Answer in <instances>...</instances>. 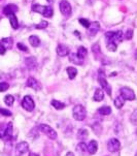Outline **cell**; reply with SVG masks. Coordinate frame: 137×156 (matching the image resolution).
I'll return each mask as SVG.
<instances>
[{
  "instance_id": "obj_36",
  "label": "cell",
  "mask_w": 137,
  "mask_h": 156,
  "mask_svg": "<svg viewBox=\"0 0 137 156\" xmlns=\"http://www.w3.org/2000/svg\"><path fill=\"white\" fill-rule=\"evenodd\" d=\"M9 88V85L5 82H1L0 83V92H4L6 91L7 89Z\"/></svg>"
},
{
  "instance_id": "obj_39",
  "label": "cell",
  "mask_w": 137,
  "mask_h": 156,
  "mask_svg": "<svg viewBox=\"0 0 137 156\" xmlns=\"http://www.w3.org/2000/svg\"><path fill=\"white\" fill-rule=\"evenodd\" d=\"M126 39H131L133 37V30L132 29H128L126 32V35H125Z\"/></svg>"
},
{
  "instance_id": "obj_23",
  "label": "cell",
  "mask_w": 137,
  "mask_h": 156,
  "mask_svg": "<svg viewBox=\"0 0 137 156\" xmlns=\"http://www.w3.org/2000/svg\"><path fill=\"white\" fill-rule=\"evenodd\" d=\"M29 42L32 47L36 48L40 45V39H39L38 36H36V35H31V36L29 37Z\"/></svg>"
},
{
  "instance_id": "obj_43",
  "label": "cell",
  "mask_w": 137,
  "mask_h": 156,
  "mask_svg": "<svg viewBox=\"0 0 137 156\" xmlns=\"http://www.w3.org/2000/svg\"><path fill=\"white\" fill-rule=\"evenodd\" d=\"M46 1H48L49 4H52V3H53V2L55 1V0H46Z\"/></svg>"
},
{
  "instance_id": "obj_8",
  "label": "cell",
  "mask_w": 137,
  "mask_h": 156,
  "mask_svg": "<svg viewBox=\"0 0 137 156\" xmlns=\"http://www.w3.org/2000/svg\"><path fill=\"white\" fill-rule=\"evenodd\" d=\"M121 95L124 97L125 100H135L136 96H135V93H134L133 90L129 87H122L121 88Z\"/></svg>"
},
{
  "instance_id": "obj_3",
  "label": "cell",
  "mask_w": 137,
  "mask_h": 156,
  "mask_svg": "<svg viewBox=\"0 0 137 156\" xmlns=\"http://www.w3.org/2000/svg\"><path fill=\"white\" fill-rule=\"evenodd\" d=\"M105 38L107 42H114L118 45L123 39V32L122 31H108L105 33Z\"/></svg>"
},
{
  "instance_id": "obj_26",
  "label": "cell",
  "mask_w": 137,
  "mask_h": 156,
  "mask_svg": "<svg viewBox=\"0 0 137 156\" xmlns=\"http://www.w3.org/2000/svg\"><path fill=\"white\" fill-rule=\"evenodd\" d=\"M52 105L55 108L56 110H63L64 108H65V105L63 104V102L59 101V100H56V99H53L52 100Z\"/></svg>"
},
{
  "instance_id": "obj_41",
  "label": "cell",
  "mask_w": 137,
  "mask_h": 156,
  "mask_svg": "<svg viewBox=\"0 0 137 156\" xmlns=\"http://www.w3.org/2000/svg\"><path fill=\"white\" fill-rule=\"evenodd\" d=\"M65 156H74V154L72 152H67Z\"/></svg>"
},
{
  "instance_id": "obj_32",
  "label": "cell",
  "mask_w": 137,
  "mask_h": 156,
  "mask_svg": "<svg viewBox=\"0 0 137 156\" xmlns=\"http://www.w3.org/2000/svg\"><path fill=\"white\" fill-rule=\"evenodd\" d=\"M130 121H131L132 124L137 125V110H135L133 113H132V115L130 117Z\"/></svg>"
},
{
  "instance_id": "obj_11",
  "label": "cell",
  "mask_w": 137,
  "mask_h": 156,
  "mask_svg": "<svg viewBox=\"0 0 137 156\" xmlns=\"http://www.w3.org/2000/svg\"><path fill=\"white\" fill-rule=\"evenodd\" d=\"M12 135V123L9 122L7 123L6 127L3 129V131L0 132V138L1 139H5V140H9Z\"/></svg>"
},
{
  "instance_id": "obj_27",
  "label": "cell",
  "mask_w": 137,
  "mask_h": 156,
  "mask_svg": "<svg viewBox=\"0 0 137 156\" xmlns=\"http://www.w3.org/2000/svg\"><path fill=\"white\" fill-rule=\"evenodd\" d=\"M98 113H99V114H101V115L106 116V115H109L111 113V109L108 107V105H105V107H101L100 109L98 110Z\"/></svg>"
},
{
  "instance_id": "obj_6",
  "label": "cell",
  "mask_w": 137,
  "mask_h": 156,
  "mask_svg": "<svg viewBox=\"0 0 137 156\" xmlns=\"http://www.w3.org/2000/svg\"><path fill=\"white\" fill-rule=\"evenodd\" d=\"M99 77H98V82H99V84L101 85V87H102V89L104 90L106 93H107V95L108 96H111V87H110V85L108 84L107 81H106V79H105V77H104L103 75H102V70L100 69L99 70Z\"/></svg>"
},
{
  "instance_id": "obj_12",
  "label": "cell",
  "mask_w": 137,
  "mask_h": 156,
  "mask_svg": "<svg viewBox=\"0 0 137 156\" xmlns=\"http://www.w3.org/2000/svg\"><path fill=\"white\" fill-rule=\"evenodd\" d=\"M26 86L32 88V89L36 90V91H38V90L40 89V85H39L38 81H36V80L34 79V78H29V79L27 80Z\"/></svg>"
},
{
  "instance_id": "obj_4",
  "label": "cell",
  "mask_w": 137,
  "mask_h": 156,
  "mask_svg": "<svg viewBox=\"0 0 137 156\" xmlns=\"http://www.w3.org/2000/svg\"><path fill=\"white\" fill-rule=\"evenodd\" d=\"M38 129L40 130L42 133H44L46 137H49L51 140H56L57 138H58V134H57V132L55 131L53 128H52L48 124H40L38 126Z\"/></svg>"
},
{
  "instance_id": "obj_25",
  "label": "cell",
  "mask_w": 137,
  "mask_h": 156,
  "mask_svg": "<svg viewBox=\"0 0 137 156\" xmlns=\"http://www.w3.org/2000/svg\"><path fill=\"white\" fill-rule=\"evenodd\" d=\"M67 74H68V77L70 80H73L74 78L76 77V75H78V69L75 68V67H68V68L66 69Z\"/></svg>"
},
{
  "instance_id": "obj_31",
  "label": "cell",
  "mask_w": 137,
  "mask_h": 156,
  "mask_svg": "<svg viewBox=\"0 0 137 156\" xmlns=\"http://www.w3.org/2000/svg\"><path fill=\"white\" fill-rule=\"evenodd\" d=\"M92 50H93V53L94 55L97 57L98 55L101 54V51H100V46H99V44H95L93 45V47H92Z\"/></svg>"
},
{
  "instance_id": "obj_14",
  "label": "cell",
  "mask_w": 137,
  "mask_h": 156,
  "mask_svg": "<svg viewBox=\"0 0 137 156\" xmlns=\"http://www.w3.org/2000/svg\"><path fill=\"white\" fill-rule=\"evenodd\" d=\"M17 12H18V6L14 5V4H8L3 8V14L6 15L7 17L11 14H16Z\"/></svg>"
},
{
  "instance_id": "obj_2",
  "label": "cell",
  "mask_w": 137,
  "mask_h": 156,
  "mask_svg": "<svg viewBox=\"0 0 137 156\" xmlns=\"http://www.w3.org/2000/svg\"><path fill=\"white\" fill-rule=\"evenodd\" d=\"M72 115L76 121H83L87 117V110L84 105H76L72 110Z\"/></svg>"
},
{
  "instance_id": "obj_1",
  "label": "cell",
  "mask_w": 137,
  "mask_h": 156,
  "mask_svg": "<svg viewBox=\"0 0 137 156\" xmlns=\"http://www.w3.org/2000/svg\"><path fill=\"white\" fill-rule=\"evenodd\" d=\"M31 9L32 12L41 14L42 16L46 18H52L54 15V11L51 6H44V5H40V4H33Z\"/></svg>"
},
{
  "instance_id": "obj_34",
  "label": "cell",
  "mask_w": 137,
  "mask_h": 156,
  "mask_svg": "<svg viewBox=\"0 0 137 156\" xmlns=\"http://www.w3.org/2000/svg\"><path fill=\"white\" fill-rule=\"evenodd\" d=\"M49 26V23L46 21H41L39 24H37L36 26H35V28L36 29H44V28H46V27Z\"/></svg>"
},
{
  "instance_id": "obj_29",
  "label": "cell",
  "mask_w": 137,
  "mask_h": 156,
  "mask_svg": "<svg viewBox=\"0 0 137 156\" xmlns=\"http://www.w3.org/2000/svg\"><path fill=\"white\" fill-rule=\"evenodd\" d=\"M88 135H89V132H88V130L87 129H79L78 130V137L81 140H84V139H87L88 138Z\"/></svg>"
},
{
  "instance_id": "obj_40",
  "label": "cell",
  "mask_w": 137,
  "mask_h": 156,
  "mask_svg": "<svg viewBox=\"0 0 137 156\" xmlns=\"http://www.w3.org/2000/svg\"><path fill=\"white\" fill-rule=\"evenodd\" d=\"M5 52H6V50L4 49L1 45H0V55H4V54H5Z\"/></svg>"
},
{
  "instance_id": "obj_18",
  "label": "cell",
  "mask_w": 137,
  "mask_h": 156,
  "mask_svg": "<svg viewBox=\"0 0 137 156\" xmlns=\"http://www.w3.org/2000/svg\"><path fill=\"white\" fill-rule=\"evenodd\" d=\"M25 63L28 66V68L30 69H33L37 66V61L35 59V57H28L25 61Z\"/></svg>"
},
{
  "instance_id": "obj_15",
  "label": "cell",
  "mask_w": 137,
  "mask_h": 156,
  "mask_svg": "<svg viewBox=\"0 0 137 156\" xmlns=\"http://www.w3.org/2000/svg\"><path fill=\"white\" fill-rule=\"evenodd\" d=\"M69 61H70L71 63L76 64V65L84 64V60L81 59V58L78 56V54H74V53H72V54L69 55Z\"/></svg>"
},
{
  "instance_id": "obj_17",
  "label": "cell",
  "mask_w": 137,
  "mask_h": 156,
  "mask_svg": "<svg viewBox=\"0 0 137 156\" xmlns=\"http://www.w3.org/2000/svg\"><path fill=\"white\" fill-rule=\"evenodd\" d=\"M97 150H98V143L96 141L92 140L88 145V152L90 154H95Z\"/></svg>"
},
{
  "instance_id": "obj_30",
  "label": "cell",
  "mask_w": 137,
  "mask_h": 156,
  "mask_svg": "<svg viewBox=\"0 0 137 156\" xmlns=\"http://www.w3.org/2000/svg\"><path fill=\"white\" fill-rule=\"evenodd\" d=\"M116 48H118V45L114 44V42H107V44H106V49L110 52H116Z\"/></svg>"
},
{
  "instance_id": "obj_20",
  "label": "cell",
  "mask_w": 137,
  "mask_h": 156,
  "mask_svg": "<svg viewBox=\"0 0 137 156\" xmlns=\"http://www.w3.org/2000/svg\"><path fill=\"white\" fill-rule=\"evenodd\" d=\"M104 97V92L103 90L100 89V88H97L95 90V93H94V100L95 101H102V99H103Z\"/></svg>"
},
{
  "instance_id": "obj_37",
  "label": "cell",
  "mask_w": 137,
  "mask_h": 156,
  "mask_svg": "<svg viewBox=\"0 0 137 156\" xmlns=\"http://www.w3.org/2000/svg\"><path fill=\"white\" fill-rule=\"evenodd\" d=\"M0 114L2 116H6V117H9V116H11V112L6 109H2V108H0Z\"/></svg>"
},
{
  "instance_id": "obj_5",
  "label": "cell",
  "mask_w": 137,
  "mask_h": 156,
  "mask_svg": "<svg viewBox=\"0 0 137 156\" xmlns=\"http://www.w3.org/2000/svg\"><path fill=\"white\" fill-rule=\"evenodd\" d=\"M59 7H60V12L61 14L63 15L64 17L68 18L70 17L71 12H72V8H71V5L67 0H62L59 4Z\"/></svg>"
},
{
  "instance_id": "obj_19",
  "label": "cell",
  "mask_w": 137,
  "mask_h": 156,
  "mask_svg": "<svg viewBox=\"0 0 137 156\" xmlns=\"http://www.w3.org/2000/svg\"><path fill=\"white\" fill-rule=\"evenodd\" d=\"M0 45L4 48L5 50L11 49L12 47V39L11 37H6V38H2L1 41H0Z\"/></svg>"
},
{
  "instance_id": "obj_38",
  "label": "cell",
  "mask_w": 137,
  "mask_h": 156,
  "mask_svg": "<svg viewBox=\"0 0 137 156\" xmlns=\"http://www.w3.org/2000/svg\"><path fill=\"white\" fill-rule=\"evenodd\" d=\"M17 47H18V49L21 50V51H23V52H28V48L25 46L24 44H22V42H19V44L17 45Z\"/></svg>"
},
{
  "instance_id": "obj_28",
  "label": "cell",
  "mask_w": 137,
  "mask_h": 156,
  "mask_svg": "<svg viewBox=\"0 0 137 156\" xmlns=\"http://www.w3.org/2000/svg\"><path fill=\"white\" fill-rule=\"evenodd\" d=\"M4 102H5L6 105L11 107V105H14V97L12 96V95H6V96L4 97Z\"/></svg>"
},
{
  "instance_id": "obj_13",
  "label": "cell",
  "mask_w": 137,
  "mask_h": 156,
  "mask_svg": "<svg viewBox=\"0 0 137 156\" xmlns=\"http://www.w3.org/2000/svg\"><path fill=\"white\" fill-rule=\"evenodd\" d=\"M56 51H57V54H58L60 57H65L67 55H69V49L65 45H59V46L57 47Z\"/></svg>"
},
{
  "instance_id": "obj_24",
  "label": "cell",
  "mask_w": 137,
  "mask_h": 156,
  "mask_svg": "<svg viewBox=\"0 0 137 156\" xmlns=\"http://www.w3.org/2000/svg\"><path fill=\"white\" fill-rule=\"evenodd\" d=\"M78 56L81 58V59H83L84 60V58L87 57V55H88V50L86 49L84 47H79L78 49Z\"/></svg>"
},
{
  "instance_id": "obj_21",
  "label": "cell",
  "mask_w": 137,
  "mask_h": 156,
  "mask_svg": "<svg viewBox=\"0 0 137 156\" xmlns=\"http://www.w3.org/2000/svg\"><path fill=\"white\" fill-rule=\"evenodd\" d=\"M8 18H9V22H11V25L12 28L18 29L19 28V22H18V19H17L16 15L11 14V15H9Z\"/></svg>"
},
{
  "instance_id": "obj_35",
  "label": "cell",
  "mask_w": 137,
  "mask_h": 156,
  "mask_svg": "<svg viewBox=\"0 0 137 156\" xmlns=\"http://www.w3.org/2000/svg\"><path fill=\"white\" fill-rule=\"evenodd\" d=\"M78 22L79 23H81V25H83V26L84 27V28H89V26H90V21L89 20H87V19H83V18H81V19H79L78 20Z\"/></svg>"
},
{
  "instance_id": "obj_7",
  "label": "cell",
  "mask_w": 137,
  "mask_h": 156,
  "mask_svg": "<svg viewBox=\"0 0 137 156\" xmlns=\"http://www.w3.org/2000/svg\"><path fill=\"white\" fill-rule=\"evenodd\" d=\"M22 107L24 110H26L27 112H32L35 108V104H34V100L32 99V97L30 95H26L24 96L23 100H22Z\"/></svg>"
},
{
  "instance_id": "obj_16",
  "label": "cell",
  "mask_w": 137,
  "mask_h": 156,
  "mask_svg": "<svg viewBox=\"0 0 137 156\" xmlns=\"http://www.w3.org/2000/svg\"><path fill=\"white\" fill-rule=\"evenodd\" d=\"M88 29L90 30V35L93 36V35H95L97 32L99 31V29H100V24H99V22H93V23L90 24Z\"/></svg>"
},
{
  "instance_id": "obj_22",
  "label": "cell",
  "mask_w": 137,
  "mask_h": 156,
  "mask_svg": "<svg viewBox=\"0 0 137 156\" xmlns=\"http://www.w3.org/2000/svg\"><path fill=\"white\" fill-rule=\"evenodd\" d=\"M125 101L126 100L124 99V97L122 95H119V96H118L114 99V105H116V109H122L124 107V105H125Z\"/></svg>"
},
{
  "instance_id": "obj_42",
  "label": "cell",
  "mask_w": 137,
  "mask_h": 156,
  "mask_svg": "<svg viewBox=\"0 0 137 156\" xmlns=\"http://www.w3.org/2000/svg\"><path fill=\"white\" fill-rule=\"evenodd\" d=\"M29 156H39L38 154H36V153H30Z\"/></svg>"
},
{
  "instance_id": "obj_9",
  "label": "cell",
  "mask_w": 137,
  "mask_h": 156,
  "mask_svg": "<svg viewBox=\"0 0 137 156\" xmlns=\"http://www.w3.org/2000/svg\"><path fill=\"white\" fill-rule=\"evenodd\" d=\"M29 150V145L27 142H21L17 145L16 147V155L17 156H22Z\"/></svg>"
},
{
  "instance_id": "obj_33",
  "label": "cell",
  "mask_w": 137,
  "mask_h": 156,
  "mask_svg": "<svg viewBox=\"0 0 137 156\" xmlns=\"http://www.w3.org/2000/svg\"><path fill=\"white\" fill-rule=\"evenodd\" d=\"M78 150L81 151V152H86V151H88V146H87L84 143H79V144L78 145Z\"/></svg>"
},
{
  "instance_id": "obj_10",
  "label": "cell",
  "mask_w": 137,
  "mask_h": 156,
  "mask_svg": "<svg viewBox=\"0 0 137 156\" xmlns=\"http://www.w3.org/2000/svg\"><path fill=\"white\" fill-rule=\"evenodd\" d=\"M121 148V143L118 139H110L107 143V149L110 152H118Z\"/></svg>"
}]
</instances>
